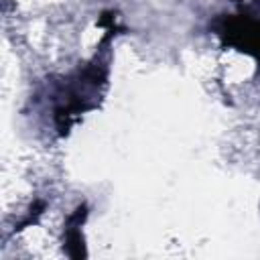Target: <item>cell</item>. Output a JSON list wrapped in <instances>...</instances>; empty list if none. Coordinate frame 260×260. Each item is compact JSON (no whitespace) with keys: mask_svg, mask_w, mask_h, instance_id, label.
<instances>
[{"mask_svg":"<svg viewBox=\"0 0 260 260\" xmlns=\"http://www.w3.org/2000/svg\"><path fill=\"white\" fill-rule=\"evenodd\" d=\"M254 4H256V6H260V0H254Z\"/></svg>","mask_w":260,"mask_h":260,"instance_id":"6da1fadb","label":"cell"}]
</instances>
